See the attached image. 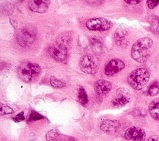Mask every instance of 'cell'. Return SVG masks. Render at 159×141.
I'll return each mask as SVG.
<instances>
[{"label": "cell", "mask_w": 159, "mask_h": 141, "mask_svg": "<svg viewBox=\"0 0 159 141\" xmlns=\"http://www.w3.org/2000/svg\"><path fill=\"white\" fill-rule=\"evenodd\" d=\"M153 45V40L149 37H142L137 40L131 48V56L139 63H144L150 55L149 49Z\"/></svg>", "instance_id": "6da1fadb"}, {"label": "cell", "mask_w": 159, "mask_h": 141, "mask_svg": "<svg viewBox=\"0 0 159 141\" xmlns=\"http://www.w3.org/2000/svg\"><path fill=\"white\" fill-rule=\"evenodd\" d=\"M150 79V73L145 68H137L129 75L127 82L135 90L142 89Z\"/></svg>", "instance_id": "7a4b0ae2"}, {"label": "cell", "mask_w": 159, "mask_h": 141, "mask_svg": "<svg viewBox=\"0 0 159 141\" xmlns=\"http://www.w3.org/2000/svg\"><path fill=\"white\" fill-rule=\"evenodd\" d=\"M19 77L25 83L31 82L34 78L38 76L40 73V66L32 62H24L17 68Z\"/></svg>", "instance_id": "3957f363"}, {"label": "cell", "mask_w": 159, "mask_h": 141, "mask_svg": "<svg viewBox=\"0 0 159 141\" xmlns=\"http://www.w3.org/2000/svg\"><path fill=\"white\" fill-rule=\"evenodd\" d=\"M37 30L32 25H27L17 33L16 39L18 43L23 47H30L35 40Z\"/></svg>", "instance_id": "277c9868"}, {"label": "cell", "mask_w": 159, "mask_h": 141, "mask_svg": "<svg viewBox=\"0 0 159 141\" xmlns=\"http://www.w3.org/2000/svg\"><path fill=\"white\" fill-rule=\"evenodd\" d=\"M80 67L82 71L87 74H94L99 68L98 59L92 55H85L80 60Z\"/></svg>", "instance_id": "5b68a950"}, {"label": "cell", "mask_w": 159, "mask_h": 141, "mask_svg": "<svg viewBox=\"0 0 159 141\" xmlns=\"http://www.w3.org/2000/svg\"><path fill=\"white\" fill-rule=\"evenodd\" d=\"M114 24L109 20L103 17H95L88 19L86 27L93 31H106L113 27Z\"/></svg>", "instance_id": "8992f818"}, {"label": "cell", "mask_w": 159, "mask_h": 141, "mask_svg": "<svg viewBox=\"0 0 159 141\" xmlns=\"http://www.w3.org/2000/svg\"><path fill=\"white\" fill-rule=\"evenodd\" d=\"M132 99L130 91L125 88H120L117 89L114 96L111 101L112 107L118 108L124 106Z\"/></svg>", "instance_id": "52a82bcc"}, {"label": "cell", "mask_w": 159, "mask_h": 141, "mask_svg": "<svg viewBox=\"0 0 159 141\" xmlns=\"http://www.w3.org/2000/svg\"><path fill=\"white\" fill-rule=\"evenodd\" d=\"M125 67L124 63L117 58L111 60L104 67V73L107 76H112L122 70Z\"/></svg>", "instance_id": "ba28073f"}, {"label": "cell", "mask_w": 159, "mask_h": 141, "mask_svg": "<svg viewBox=\"0 0 159 141\" xmlns=\"http://www.w3.org/2000/svg\"><path fill=\"white\" fill-rule=\"evenodd\" d=\"M124 137L132 141H144L146 134L143 129L133 126L127 129L124 134Z\"/></svg>", "instance_id": "9c48e42d"}, {"label": "cell", "mask_w": 159, "mask_h": 141, "mask_svg": "<svg viewBox=\"0 0 159 141\" xmlns=\"http://www.w3.org/2000/svg\"><path fill=\"white\" fill-rule=\"evenodd\" d=\"M50 55L56 60L63 61L67 55V48L65 47L56 43L48 48Z\"/></svg>", "instance_id": "30bf717a"}, {"label": "cell", "mask_w": 159, "mask_h": 141, "mask_svg": "<svg viewBox=\"0 0 159 141\" xmlns=\"http://www.w3.org/2000/svg\"><path fill=\"white\" fill-rule=\"evenodd\" d=\"M49 1L43 0L31 1L29 3V7L34 12L44 13L48 8Z\"/></svg>", "instance_id": "8fae6325"}, {"label": "cell", "mask_w": 159, "mask_h": 141, "mask_svg": "<svg viewBox=\"0 0 159 141\" xmlns=\"http://www.w3.org/2000/svg\"><path fill=\"white\" fill-rule=\"evenodd\" d=\"M94 89L98 94L105 95L111 90L112 84L107 80H99L94 83Z\"/></svg>", "instance_id": "7c38bea8"}, {"label": "cell", "mask_w": 159, "mask_h": 141, "mask_svg": "<svg viewBox=\"0 0 159 141\" xmlns=\"http://www.w3.org/2000/svg\"><path fill=\"white\" fill-rule=\"evenodd\" d=\"M120 127V124L116 120L106 119L103 121L100 125L101 129L106 133H114L117 132Z\"/></svg>", "instance_id": "4fadbf2b"}, {"label": "cell", "mask_w": 159, "mask_h": 141, "mask_svg": "<svg viewBox=\"0 0 159 141\" xmlns=\"http://www.w3.org/2000/svg\"><path fill=\"white\" fill-rule=\"evenodd\" d=\"M127 35V31L125 29H117L114 34V39L118 47L125 48L129 45V41L126 38Z\"/></svg>", "instance_id": "5bb4252c"}, {"label": "cell", "mask_w": 159, "mask_h": 141, "mask_svg": "<svg viewBox=\"0 0 159 141\" xmlns=\"http://www.w3.org/2000/svg\"><path fill=\"white\" fill-rule=\"evenodd\" d=\"M148 111L152 118L159 121V98H156L150 102Z\"/></svg>", "instance_id": "9a60e30c"}, {"label": "cell", "mask_w": 159, "mask_h": 141, "mask_svg": "<svg viewBox=\"0 0 159 141\" xmlns=\"http://www.w3.org/2000/svg\"><path fill=\"white\" fill-rule=\"evenodd\" d=\"M71 37L68 34H61V37H58L57 41V43L61 45L68 49L71 44Z\"/></svg>", "instance_id": "2e32d148"}, {"label": "cell", "mask_w": 159, "mask_h": 141, "mask_svg": "<svg viewBox=\"0 0 159 141\" xmlns=\"http://www.w3.org/2000/svg\"><path fill=\"white\" fill-rule=\"evenodd\" d=\"M46 139L47 141H61V137L55 130L52 129L47 132Z\"/></svg>", "instance_id": "e0dca14e"}, {"label": "cell", "mask_w": 159, "mask_h": 141, "mask_svg": "<svg viewBox=\"0 0 159 141\" xmlns=\"http://www.w3.org/2000/svg\"><path fill=\"white\" fill-rule=\"evenodd\" d=\"M90 43L92 48L94 51L101 50L102 45V42L99 37H91L90 39Z\"/></svg>", "instance_id": "ac0fdd59"}, {"label": "cell", "mask_w": 159, "mask_h": 141, "mask_svg": "<svg viewBox=\"0 0 159 141\" xmlns=\"http://www.w3.org/2000/svg\"><path fill=\"white\" fill-rule=\"evenodd\" d=\"M150 22L151 24V30L155 34H159V17L152 16L150 18Z\"/></svg>", "instance_id": "d6986e66"}, {"label": "cell", "mask_w": 159, "mask_h": 141, "mask_svg": "<svg viewBox=\"0 0 159 141\" xmlns=\"http://www.w3.org/2000/svg\"><path fill=\"white\" fill-rule=\"evenodd\" d=\"M78 98L79 102L83 105H84V104H87V102L88 101V95L86 94V92L85 89L83 87H81L79 89Z\"/></svg>", "instance_id": "ffe728a7"}, {"label": "cell", "mask_w": 159, "mask_h": 141, "mask_svg": "<svg viewBox=\"0 0 159 141\" xmlns=\"http://www.w3.org/2000/svg\"><path fill=\"white\" fill-rule=\"evenodd\" d=\"M159 93V83L157 81L153 82L148 89V93L150 96H153Z\"/></svg>", "instance_id": "44dd1931"}, {"label": "cell", "mask_w": 159, "mask_h": 141, "mask_svg": "<svg viewBox=\"0 0 159 141\" xmlns=\"http://www.w3.org/2000/svg\"><path fill=\"white\" fill-rule=\"evenodd\" d=\"M50 83L51 85L55 88H63L64 86H66L65 83L63 81H60V80L56 78L54 76H52L50 78Z\"/></svg>", "instance_id": "7402d4cb"}, {"label": "cell", "mask_w": 159, "mask_h": 141, "mask_svg": "<svg viewBox=\"0 0 159 141\" xmlns=\"http://www.w3.org/2000/svg\"><path fill=\"white\" fill-rule=\"evenodd\" d=\"M13 112H14V111L11 107L0 102V116L9 114Z\"/></svg>", "instance_id": "603a6c76"}, {"label": "cell", "mask_w": 159, "mask_h": 141, "mask_svg": "<svg viewBox=\"0 0 159 141\" xmlns=\"http://www.w3.org/2000/svg\"><path fill=\"white\" fill-rule=\"evenodd\" d=\"M42 119H43V116L40 115L39 113L35 111H32L29 116V120L31 121H38Z\"/></svg>", "instance_id": "cb8c5ba5"}, {"label": "cell", "mask_w": 159, "mask_h": 141, "mask_svg": "<svg viewBox=\"0 0 159 141\" xmlns=\"http://www.w3.org/2000/svg\"><path fill=\"white\" fill-rule=\"evenodd\" d=\"M147 4L149 9H152L155 8L157 5L159 4V0L158 1H152V0H147Z\"/></svg>", "instance_id": "d4e9b609"}, {"label": "cell", "mask_w": 159, "mask_h": 141, "mask_svg": "<svg viewBox=\"0 0 159 141\" xmlns=\"http://www.w3.org/2000/svg\"><path fill=\"white\" fill-rule=\"evenodd\" d=\"M12 119L16 122H19L24 121L25 119V117L24 116V112H20L19 114H18L14 117H13Z\"/></svg>", "instance_id": "484cf974"}, {"label": "cell", "mask_w": 159, "mask_h": 141, "mask_svg": "<svg viewBox=\"0 0 159 141\" xmlns=\"http://www.w3.org/2000/svg\"><path fill=\"white\" fill-rule=\"evenodd\" d=\"M125 2L129 4H137L141 2V1L138 0V1H131V0H125L124 1Z\"/></svg>", "instance_id": "4316f807"}, {"label": "cell", "mask_w": 159, "mask_h": 141, "mask_svg": "<svg viewBox=\"0 0 159 141\" xmlns=\"http://www.w3.org/2000/svg\"><path fill=\"white\" fill-rule=\"evenodd\" d=\"M146 141H158V140H157V139H156L155 137H151L148 138Z\"/></svg>", "instance_id": "83f0119b"}, {"label": "cell", "mask_w": 159, "mask_h": 141, "mask_svg": "<svg viewBox=\"0 0 159 141\" xmlns=\"http://www.w3.org/2000/svg\"><path fill=\"white\" fill-rule=\"evenodd\" d=\"M71 141H76L75 140H71Z\"/></svg>", "instance_id": "f1b7e54d"}]
</instances>
